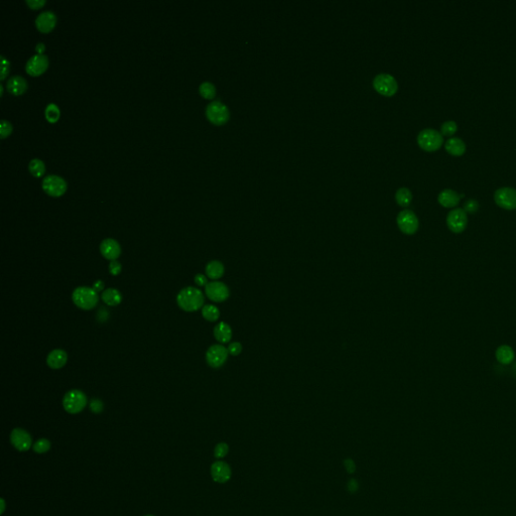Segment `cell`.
Instances as JSON below:
<instances>
[{
    "label": "cell",
    "mask_w": 516,
    "mask_h": 516,
    "mask_svg": "<svg viewBox=\"0 0 516 516\" xmlns=\"http://www.w3.org/2000/svg\"><path fill=\"white\" fill-rule=\"evenodd\" d=\"M204 302L205 298L202 291L194 287L183 289L177 297V303L179 307L186 311L200 310L204 305Z\"/></svg>",
    "instance_id": "obj_1"
},
{
    "label": "cell",
    "mask_w": 516,
    "mask_h": 516,
    "mask_svg": "<svg viewBox=\"0 0 516 516\" xmlns=\"http://www.w3.org/2000/svg\"><path fill=\"white\" fill-rule=\"evenodd\" d=\"M72 299H73L74 304L78 308L85 310L94 309L97 306V303L99 301L98 293L94 289L87 288V287L77 288L73 292Z\"/></svg>",
    "instance_id": "obj_2"
},
{
    "label": "cell",
    "mask_w": 516,
    "mask_h": 516,
    "mask_svg": "<svg viewBox=\"0 0 516 516\" xmlns=\"http://www.w3.org/2000/svg\"><path fill=\"white\" fill-rule=\"evenodd\" d=\"M444 142L442 133L433 128H425L417 135L418 145L426 151L438 150Z\"/></svg>",
    "instance_id": "obj_3"
},
{
    "label": "cell",
    "mask_w": 516,
    "mask_h": 516,
    "mask_svg": "<svg viewBox=\"0 0 516 516\" xmlns=\"http://www.w3.org/2000/svg\"><path fill=\"white\" fill-rule=\"evenodd\" d=\"M87 396L78 389L68 391L63 399V407L67 413L77 414L81 413L87 406Z\"/></svg>",
    "instance_id": "obj_4"
},
{
    "label": "cell",
    "mask_w": 516,
    "mask_h": 516,
    "mask_svg": "<svg viewBox=\"0 0 516 516\" xmlns=\"http://www.w3.org/2000/svg\"><path fill=\"white\" fill-rule=\"evenodd\" d=\"M373 86L375 90L384 95V96H392L396 93L399 84L395 78L389 74L381 73L378 74L373 80Z\"/></svg>",
    "instance_id": "obj_5"
},
{
    "label": "cell",
    "mask_w": 516,
    "mask_h": 516,
    "mask_svg": "<svg viewBox=\"0 0 516 516\" xmlns=\"http://www.w3.org/2000/svg\"><path fill=\"white\" fill-rule=\"evenodd\" d=\"M207 118L216 125H222L229 119L230 113L228 107L219 100L208 104L206 108Z\"/></svg>",
    "instance_id": "obj_6"
},
{
    "label": "cell",
    "mask_w": 516,
    "mask_h": 516,
    "mask_svg": "<svg viewBox=\"0 0 516 516\" xmlns=\"http://www.w3.org/2000/svg\"><path fill=\"white\" fill-rule=\"evenodd\" d=\"M42 186L44 191L52 197H60L67 190L66 181L57 175H49L44 178Z\"/></svg>",
    "instance_id": "obj_7"
},
{
    "label": "cell",
    "mask_w": 516,
    "mask_h": 516,
    "mask_svg": "<svg viewBox=\"0 0 516 516\" xmlns=\"http://www.w3.org/2000/svg\"><path fill=\"white\" fill-rule=\"evenodd\" d=\"M447 225L454 233H462L468 225V216L464 209L456 208L447 216Z\"/></svg>",
    "instance_id": "obj_8"
},
{
    "label": "cell",
    "mask_w": 516,
    "mask_h": 516,
    "mask_svg": "<svg viewBox=\"0 0 516 516\" xmlns=\"http://www.w3.org/2000/svg\"><path fill=\"white\" fill-rule=\"evenodd\" d=\"M228 349L221 344L212 345L206 353L207 363L212 368H220L228 358Z\"/></svg>",
    "instance_id": "obj_9"
},
{
    "label": "cell",
    "mask_w": 516,
    "mask_h": 516,
    "mask_svg": "<svg viewBox=\"0 0 516 516\" xmlns=\"http://www.w3.org/2000/svg\"><path fill=\"white\" fill-rule=\"evenodd\" d=\"M398 225L402 232L408 235L414 234L419 226L416 215L411 210H404L398 215Z\"/></svg>",
    "instance_id": "obj_10"
},
{
    "label": "cell",
    "mask_w": 516,
    "mask_h": 516,
    "mask_svg": "<svg viewBox=\"0 0 516 516\" xmlns=\"http://www.w3.org/2000/svg\"><path fill=\"white\" fill-rule=\"evenodd\" d=\"M495 203L505 210L516 209V189L510 187H503L494 193Z\"/></svg>",
    "instance_id": "obj_11"
},
{
    "label": "cell",
    "mask_w": 516,
    "mask_h": 516,
    "mask_svg": "<svg viewBox=\"0 0 516 516\" xmlns=\"http://www.w3.org/2000/svg\"><path fill=\"white\" fill-rule=\"evenodd\" d=\"M206 296L215 303H222L229 298V289L221 282H211L205 287Z\"/></svg>",
    "instance_id": "obj_12"
},
{
    "label": "cell",
    "mask_w": 516,
    "mask_h": 516,
    "mask_svg": "<svg viewBox=\"0 0 516 516\" xmlns=\"http://www.w3.org/2000/svg\"><path fill=\"white\" fill-rule=\"evenodd\" d=\"M10 442L12 446L19 452H26L31 448L32 439L30 434L19 427L14 428L10 433Z\"/></svg>",
    "instance_id": "obj_13"
},
{
    "label": "cell",
    "mask_w": 516,
    "mask_h": 516,
    "mask_svg": "<svg viewBox=\"0 0 516 516\" xmlns=\"http://www.w3.org/2000/svg\"><path fill=\"white\" fill-rule=\"evenodd\" d=\"M49 67V59L45 55H34L29 58L25 65V71L31 76L43 74Z\"/></svg>",
    "instance_id": "obj_14"
},
{
    "label": "cell",
    "mask_w": 516,
    "mask_h": 516,
    "mask_svg": "<svg viewBox=\"0 0 516 516\" xmlns=\"http://www.w3.org/2000/svg\"><path fill=\"white\" fill-rule=\"evenodd\" d=\"M211 475L215 482L226 483L231 478V469L227 463L217 461L211 466Z\"/></svg>",
    "instance_id": "obj_15"
},
{
    "label": "cell",
    "mask_w": 516,
    "mask_h": 516,
    "mask_svg": "<svg viewBox=\"0 0 516 516\" xmlns=\"http://www.w3.org/2000/svg\"><path fill=\"white\" fill-rule=\"evenodd\" d=\"M57 16L52 10L41 12L35 18V25L42 32H50L56 25Z\"/></svg>",
    "instance_id": "obj_16"
},
{
    "label": "cell",
    "mask_w": 516,
    "mask_h": 516,
    "mask_svg": "<svg viewBox=\"0 0 516 516\" xmlns=\"http://www.w3.org/2000/svg\"><path fill=\"white\" fill-rule=\"evenodd\" d=\"M100 252L104 258L113 261L120 256L121 246L115 239L107 238L100 244Z\"/></svg>",
    "instance_id": "obj_17"
},
{
    "label": "cell",
    "mask_w": 516,
    "mask_h": 516,
    "mask_svg": "<svg viewBox=\"0 0 516 516\" xmlns=\"http://www.w3.org/2000/svg\"><path fill=\"white\" fill-rule=\"evenodd\" d=\"M68 361L67 353L62 349L53 350L47 357V364L52 369L63 368Z\"/></svg>",
    "instance_id": "obj_18"
},
{
    "label": "cell",
    "mask_w": 516,
    "mask_h": 516,
    "mask_svg": "<svg viewBox=\"0 0 516 516\" xmlns=\"http://www.w3.org/2000/svg\"><path fill=\"white\" fill-rule=\"evenodd\" d=\"M438 201L445 208H454L459 205L461 201V196L459 195V193L452 189H445L439 194Z\"/></svg>",
    "instance_id": "obj_19"
},
{
    "label": "cell",
    "mask_w": 516,
    "mask_h": 516,
    "mask_svg": "<svg viewBox=\"0 0 516 516\" xmlns=\"http://www.w3.org/2000/svg\"><path fill=\"white\" fill-rule=\"evenodd\" d=\"M6 88L13 95H20L27 89V82L21 76H12L6 82Z\"/></svg>",
    "instance_id": "obj_20"
},
{
    "label": "cell",
    "mask_w": 516,
    "mask_h": 516,
    "mask_svg": "<svg viewBox=\"0 0 516 516\" xmlns=\"http://www.w3.org/2000/svg\"><path fill=\"white\" fill-rule=\"evenodd\" d=\"M446 150L456 156L463 155L466 151V144L460 137H451L445 143Z\"/></svg>",
    "instance_id": "obj_21"
},
{
    "label": "cell",
    "mask_w": 516,
    "mask_h": 516,
    "mask_svg": "<svg viewBox=\"0 0 516 516\" xmlns=\"http://www.w3.org/2000/svg\"><path fill=\"white\" fill-rule=\"evenodd\" d=\"M214 336H215V339L219 343L225 344V343L230 342V340L232 338V330L227 323L220 322L214 328Z\"/></svg>",
    "instance_id": "obj_22"
},
{
    "label": "cell",
    "mask_w": 516,
    "mask_h": 516,
    "mask_svg": "<svg viewBox=\"0 0 516 516\" xmlns=\"http://www.w3.org/2000/svg\"><path fill=\"white\" fill-rule=\"evenodd\" d=\"M515 358V354L513 349L508 345H502L496 350V359L499 363L503 365H508L513 362Z\"/></svg>",
    "instance_id": "obj_23"
},
{
    "label": "cell",
    "mask_w": 516,
    "mask_h": 516,
    "mask_svg": "<svg viewBox=\"0 0 516 516\" xmlns=\"http://www.w3.org/2000/svg\"><path fill=\"white\" fill-rule=\"evenodd\" d=\"M102 301L106 305L115 307L118 306L122 301L121 293L116 289H107L102 293Z\"/></svg>",
    "instance_id": "obj_24"
},
{
    "label": "cell",
    "mask_w": 516,
    "mask_h": 516,
    "mask_svg": "<svg viewBox=\"0 0 516 516\" xmlns=\"http://www.w3.org/2000/svg\"><path fill=\"white\" fill-rule=\"evenodd\" d=\"M207 276L213 281L219 280L224 274V265L217 260L210 261L206 266Z\"/></svg>",
    "instance_id": "obj_25"
},
{
    "label": "cell",
    "mask_w": 516,
    "mask_h": 516,
    "mask_svg": "<svg viewBox=\"0 0 516 516\" xmlns=\"http://www.w3.org/2000/svg\"><path fill=\"white\" fill-rule=\"evenodd\" d=\"M395 199L399 205L403 207L409 206L413 200V194L408 188H401L396 191Z\"/></svg>",
    "instance_id": "obj_26"
},
{
    "label": "cell",
    "mask_w": 516,
    "mask_h": 516,
    "mask_svg": "<svg viewBox=\"0 0 516 516\" xmlns=\"http://www.w3.org/2000/svg\"><path fill=\"white\" fill-rule=\"evenodd\" d=\"M28 168H29L30 173L34 177H36V178L42 177L45 174V172H46V166H45L44 162L42 160H39V158L31 160L30 163H29Z\"/></svg>",
    "instance_id": "obj_27"
},
{
    "label": "cell",
    "mask_w": 516,
    "mask_h": 516,
    "mask_svg": "<svg viewBox=\"0 0 516 516\" xmlns=\"http://www.w3.org/2000/svg\"><path fill=\"white\" fill-rule=\"evenodd\" d=\"M202 315L209 322H216L220 316V311L214 305H206L202 309Z\"/></svg>",
    "instance_id": "obj_28"
},
{
    "label": "cell",
    "mask_w": 516,
    "mask_h": 516,
    "mask_svg": "<svg viewBox=\"0 0 516 516\" xmlns=\"http://www.w3.org/2000/svg\"><path fill=\"white\" fill-rule=\"evenodd\" d=\"M45 114L47 120L51 123H54L60 118V109L56 104L50 103L46 107Z\"/></svg>",
    "instance_id": "obj_29"
},
{
    "label": "cell",
    "mask_w": 516,
    "mask_h": 516,
    "mask_svg": "<svg viewBox=\"0 0 516 516\" xmlns=\"http://www.w3.org/2000/svg\"><path fill=\"white\" fill-rule=\"evenodd\" d=\"M200 94L205 97L206 99H213L216 95V88L215 86L210 82H204L199 87Z\"/></svg>",
    "instance_id": "obj_30"
},
{
    "label": "cell",
    "mask_w": 516,
    "mask_h": 516,
    "mask_svg": "<svg viewBox=\"0 0 516 516\" xmlns=\"http://www.w3.org/2000/svg\"><path fill=\"white\" fill-rule=\"evenodd\" d=\"M457 129H458V124L454 120H448V121L444 122L441 126L442 135L444 134L446 136H452L453 134H455Z\"/></svg>",
    "instance_id": "obj_31"
},
{
    "label": "cell",
    "mask_w": 516,
    "mask_h": 516,
    "mask_svg": "<svg viewBox=\"0 0 516 516\" xmlns=\"http://www.w3.org/2000/svg\"><path fill=\"white\" fill-rule=\"evenodd\" d=\"M32 449L36 454H45L51 449V442L47 439H41L33 444Z\"/></svg>",
    "instance_id": "obj_32"
},
{
    "label": "cell",
    "mask_w": 516,
    "mask_h": 516,
    "mask_svg": "<svg viewBox=\"0 0 516 516\" xmlns=\"http://www.w3.org/2000/svg\"><path fill=\"white\" fill-rule=\"evenodd\" d=\"M228 451H229V447L227 444L225 443H220L216 446L215 448V451H214V455L217 459H221V458H224L227 454H228Z\"/></svg>",
    "instance_id": "obj_33"
},
{
    "label": "cell",
    "mask_w": 516,
    "mask_h": 516,
    "mask_svg": "<svg viewBox=\"0 0 516 516\" xmlns=\"http://www.w3.org/2000/svg\"><path fill=\"white\" fill-rule=\"evenodd\" d=\"M466 213H469V214H474L478 211L479 209V203L477 200H474V199H469L467 200L465 203H464V208Z\"/></svg>",
    "instance_id": "obj_34"
},
{
    "label": "cell",
    "mask_w": 516,
    "mask_h": 516,
    "mask_svg": "<svg viewBox=\"0 0 516 516\" xmlns=\"http://www.w3.org/2000/svg\"><path fill=\"white\" fill-rule=\"evenodd\" d=\"M12 131V125L10 124V122H8L7 120H1V129H0V133H1V138H5L7 135H9Z\"/></svg>",
    "instance_id": "obj_35"
},
{
    "label": "cell",
    "mask_w": 516,
    "mask_h": 516,
    "mask_svg": "<svg viewBox=\"0 0 516 516\" xmlns=\"http://www.w3.org/2000/svg\"><path fill=\"white\" fill-rule=\"evenodd\" d=\"M228 352L232 356H237L242 352V345L239 342H233L228 346Z\"/></svg>",
    "instance_id": "obj_36"
},
{
    "label": "cell",
    "mask_w": 516,
    "mask_h": 516,
    "mask_svg": "<svg viewBox=\"0 0 516 516\" xmlns=\"http://www.w3.org/2000/svg\"><path fill=\"white\" fill-rule=\"evenodd\" d=\"M90 409L94 413H100L103 411V403L100 400L93 399L90 402Z\"/></svg>",
    "instance_id": "obj_37"
},
{
    "label": "cell",
    "mask_w": 516,
    "mask_h": 516,
    "mask_svg": "<svg viewBox=\"0 0 516 516\" xmlns=\"http://www.w3.org/2000/svg\"><path fill=\"white\" fill-rule=\"evenodd\" d=\"M122 266L117 260H113L109 264V271L112 275H118L121 272Z\"/></svg>",
    "instance_id": "obj_38"
},
{
    "label": "cell",
    "mask_w": 516,
    "mask_h": 516,
    "mask_svg": "<svg viewBox=\"0 0 516 516\" xmlns=\"http://www.w3.org/2000/svg\"><path fill=\"white\" fill-rule=\"evenodd\" d=\"M9 71V62L5 59L4 56H1V75L0 79L3 80Z\"/></svg>",
    "instance_id": "obj_39"
},
{
    "label": "cell",
    "mask_w": 516,
    "mask_h": 516,
    "mask_svg": "<svg viewBox=\"0 0 516 516\" xmlns=\"http://www.w3.org/2000/svg\"><path fill=\"white\" fill-rule=\"evenodd\" d=\"M26 3L30 8L37 9L46 4V0H26Z\"/></svg>",
    "instance_id": "obj_40"
},
{
    "label": "cell",
    "mask_w": 516,
    "mask_h": 516,
    "mask_svg": "<svg viewBox=\"0 0 516 516\" xmlns=\"http://www.w3.org/2000/svg\"><path fill=\"white\" fill-rule=\"evenodd\" d=\"M195 283L199 287H206L207 285H208L206 276L204 274H201V273H199V274H197L195 276Z\"/></svg>",
    "instance_id": "obj_41"
},
{
    "label": "cell",
    "mask_w": 516,
    "mask_h": 516,
    "mask_svg": "<svg viewBox=\"0 0 516 516\" xmlns=\"http://www.w3.org/2000/svg\"><path fill=\"white\" fill-rule=\"evenodd\" d=\"M345 467H346V469H347V471L349 473H353L355 471V465H354L352 460H349V459L346 460L345 461Z\"/></svg>",
    "instance_id": "obj_42"
},
{
    "label": "cell",
    "mask_w": 516,
    "mask_h": 516,
    "mask_svg": "<svg viewBox=\"0 0 516 516\" xmlns=\"http://www.w3.org/2000/svg\"><path fill=\"white\" fill-rule=\"evenodd\" d=\"M93 287H94L93 289H94V290L98 293V292H100V291H103L104 283L103 282H101V281H98V282H96V283L94 284V286H93Z\"/></svg>",
    "instance_id": "obj_43"
},
{
    "label": "cell",
    "mask_w": 516,
    "mask_h": 516,
    "mask_svg": "<svg viewBox=\"0 0 516 516\" xmlns=\"http://www.w3.org/2000/svg\"><path fill=\"white\" fill-rule=\"evenodd\" d=\"M45 48H46V47H45V45H44L43 43H38V44L36 45L35 50H36V52H37L39 55H43V52L45 51Z\"/></svg>",
    "instance_id": "obj_44"
},
{
    "label": "cell",
    "mask_w": 516,
    "mask_h": 516,
    "mask_svg": "<svg viewBox=\"0 0 516 516\" xmlns=\"http://www.w3.org/2000/svg\"><path fill=\"white\" fill-rule=\"evenodd\" d=\"M1 504H2V508H1V513L4 512V509H5V503H4V499H1Z\"/></svg>",
    "instance_id": "obj_45"
},
{
    "label": "cell",
    "mask_w": 516,
    "mask_h": 516,
    "mask_svg": "<svg viewBox=\"0 0 516 516\" xmlns=\"http://www.w3.org/2000/svg\"><path fill=\"white\" fill-rule=\"evenodd\" d=\"M145 516H153V515H145Z\"/></svg>",
    "instance_id": "obj_46"
}]
</instances>
